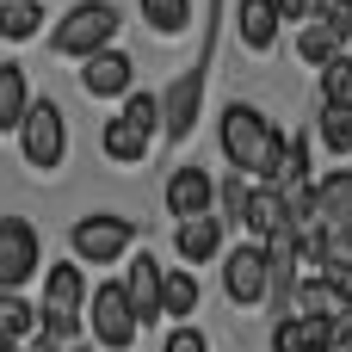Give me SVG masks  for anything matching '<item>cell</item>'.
Here are the masks:
<instances>
[{"mask_svg": "<svg viewBox=\"0 0 352 352\" xmlns=\"http://www.w3.org/2000/svg\"><path fill=\"white\" fill-rule=\"evenodd\" d=\"M43 31V0H0V37L6 43H31Z\"/></svg>", "mask_w": 352, "mask_h": 352, "instance_id": "cell-18", "label": "cell"}, {"mask_svg": "<svg viewBox=\"0 0 352 352\" xmlns=\"http://www.w3.org/2000/svg\"><path fill=\"white\" fill-rule=\"evenodd\" d=\"M272 6H278V19H285V25H309L322 0H272Z\"/></svg>", "mask_w": 352, "mask_h": 352, "instance_id": "cell-30", "label": "cell"}, {"mask_svg": "<svg viewBox=\"0 0 352 352\" xmlns=\"http://www.w3.org/2000/svg\"><path fill=\"white\" fill-rule=\"evenodd\" d=\"M272 352H316L309 316H278V322H272Z\"/></svg>", "mask_w": 352, "mask_h": 352, "instance_id": "cell-26", "label": "cell"}, {"mask_svg": "<svg viewBox=\"0 0 352 352\" xmlns=\"http://www.w3.org/2000/svg\"><path fill=\"white\" fill-rule=\"evenodd\" d=\"M334 56H340V37H334V31H328V25H322V19H309V25H303V31H297V62H303V68H316V74H322V68H328V62H334Z\"/></svg>", "mask_w": 352, "mask_h": 352, "instance_id": "cell-20", "label": "cell"}, {"mask_svg": "<svg viewBox=\"0 0 352 352\" xmlns=\"http://www.w3.org/2000/svg\"><path fill=\"white\" fill-rule=\"evenodd\" d=\"M309 198H316V223H322V229H352V167L316 173Z\"/></svg>", "mask_w": 352, "mask_h": 352, "instance_id": "cell-13", "label": "cell"}, {"mask_svg": "<svg viewBox=\"0 0 352 352\" xmlns=\"http://www.w3.org/2000/svg\"><path fill=\"white\" fill-rule=\"evenodd\" d=\"M87 297H93V285H87V266H80V260H56V266H43V297H37V322H43V334L62 340V346H74L80 316H87Z\"/></svg>", "mask_w": 352, "mask_h": 352, "instance_id": "cell-2", "label": "cell"}, {"mask_svg": "<svg viewBox=\"0 0 352 352\" xmlns=\"http://www.w3.org/2000/svg\"><path fill=\"white\" fill-rule=\"evenodd\" d=\"M99 148H105V161H118V167H136V161H148V136H136L124 118H111V124H105Z\"/></svg>", "mask_w": 352, "mask_h": 352, "instance_id": "cell-21", "label": "cell"}, {"mask_svg": "<svg viewBox=\"0 0 352 352\" xmlns=\"http://www.w3.org/2000/svg\"><path fill=\"white\" fill-rule=\"evenodd\" d=\"M198 105H204V62H198V68H186V74L161 93V136L186 142V136H192V124H198Z\"/></svg>", "mask_w": 352, "mask_h": 352, "instance_id": "cell-10", "label": "cell"}, {"mask_svg": "<svg viewBox=\"0 0 352 352\" xmlns=\"http://www.w3.org/2000/svg\"><path fill=\"white\" fill-rule=\"evenodd\" d=\"M25 105H31V80H25V68H19V62H0V136H19Z\"/></svg>", "mask_w": 352, "mask_h": 352, "instance_id": "cell-16", "label": "cell"}, {"mask_svg": "<svg viewBox=\"0 0 352 352\" xmlns=\"http://www.w3.org/2000/svg\"><path fill=\"white\" fill-rule=\"evenodd\" d=\"M192 316H198V278H192V266L161 272V322H192Z\"/></svg>", "mask_w": 352, "mask_h": 352, "instance_id": "cell-17", "label": "cell"}, {"mask_svg": "<svg viewBox=\"0 0 352 352\" xmlns=\"http://www.w3.org/2000/svg\"><path fill=\"white\" fill-rule=\"evenodd\" d=\"M278 25H285V19H278L272 0H241V6H235V31H241V43H248L254 56H266V50L278 43Z\"/></svg>", "mask_w": 352, "mask_h": 352, "instance_id": "cell-15", "label": "cell"}, {"mask_svg": "<svg viewBox=\"0 0 352 352\" xmlns=\"http://www.w3.org/2000/svg\"><path fill=\"white\" fill-rule=\"evenodd\" d=\"M37 328H43V322H37V303H31L25 291H0V334L25 346V340H31Z\"/></svg>", "mask_w": 352, "mask_h": 352, "instance_id": "cell-19", "label": "cell"}, {"mask_svg": "<svg viewBox=\"0 0 352 352\" xmlns=\"http://www.w3.org/2000/svg\"><path fill=\"white\" fill-rule=\"evenodd\" d=\"M223 297L235 309H260L266 303V248L260 241H241L223 254Z\"/></svg>", "mask_w": 352, "mask_h": 352, "instance_id": "cell-8", "label": "cell"}, {"mask_svg": "<svg viewBox=\"0 0 352 352\" xmlns=\"http://www.w3.org/2000/svg\"><path fill=\"white\" fill-rule=\"evenodd\" d=\"M19 155L31 173H56L68 161V118L56 99H31L25 105V124H19Z\"/></svg>", "mask_w": 352, "mask_h": 352, "instance_id": "cell-5", "label": "cell"}, {"mask_svg": "<svg viewBox=\"0 0 352 352\" xmlns=\"http://www.w3.org/2000/svg\"><path fill=\"white\" fill-rule=\"evenodd\" d=\"M346 352H352V340H346Z\"/></svg>", "mask_w": 352, "mask_h": 352, "instance_id": "cell-33", "label": "cell"}, {"mask_svg": "<svg viewBox=\"0 0 352 352\" xmlns=\"http://www.w3.org/2000/svg\"><path fill=\"white\" fill-rule=\"evenodd\" d=\"M136 6L155 37H186V25H192V0H136Z\"/></svg>", "mask_w": 352, "mask_h": 352, "instance_id": "cell-22", "label": "cell"}, {"mask_svg": "<svg viewBox=\"0 0 352 352\" xmlns=\"http://www.w3.org/2000/svg\"><path fill=\"white\" fill-rule=\"evenodd\" d=\"M322 105H346L352 111V56H334L322 68Z\"/></svg>", "mask_w": 352, "mask_h": 352, "instance_id": "cell-25", "label": "cell"}, {"mask_svg": "<svg viewBox=\"0 0 352 352\" xmlns=\"http://www.w3.org/2000/svg\"><path fill=\"white\" fill-rule=\"evenodd\" d=\"M118 118H124V124H130L136 136H148V142L161 136V99H155V93H130Z\"/></svg>", "mask_w": 352, "mask_h": 352, "instance_id": "cell-24", "label": "cell"}, {"mask_svg": "<svg viewBox=\"0 0 352 352\" xmlns=\"http://www.w3.org/2000/svg\"><path fill=\"white\" fill-rule=\"evenodd\" d=\"M316 278L334 291V303H340V309H352V266H328V272H316Z\"/></svg>", "mask_w": 352, "mask_h": 352, "instance_id": "cell-29", "label": "cell"}, {"mask_svg": "<svg viewBox=\"0 0 352 352\" xmlns=\"http://www.w3.org/2000/svg\"><path fill=\"white\" fill-rule=\"evenodd\" d=\"M62 352H93V346H80V340H74V346H62Z\"/></svg>", "mask_w": 352, "mask_h": 352, "instance_id": "cell-32", "label": "cell"}, {"mask_svg": "<svg viewBox=\"0 0 352 352\" xmlns=\"http://www.w3.org/2000/svg\"><path fill=\"white\" fill-rule=\"evenodd\" d=\"M316 136H322V148H328V155H352V111H346V105H322Z\"/></svg>", "mask_w": 352, "mask_h": 352, "instance_id": "cell-23", "label": "cell"}, {"mask_svg": "<svg viewBox=\"0 0 352 352\" xmlns=\"http://www.w3.org/2000/svg\"><path fill=\"white\" fill-rule=\"evenodd\" d=\"M0 352H19V340H6V334H0Z\"/></svg>", "mask_w": 352, "mask_h": 352, "instance_id": "cell-31", "label": "cell"}, {"mask_svg": "<svg viewBox=\"0 0 352 352\" xmlns=\"http://www.w3.org/2000/svg\"><path fill=\"white\" fill-rule=\"evenodd\" d=\"M217 210V179L204 173V167H173L167 173V217L173 223H192V217H210Z\"/></svg>", "mask_w": 352, "mask_h": 352, "instance_id": "cell-11", "label": "cell"}, {"mask_svg": "<svg viewBox=\"0 0 352 352\" xmlns=\"http://www.w3.org/2000/svg\"><path fill=\"white\" fill-rule=\"evenodd\" d=\"M87 328H93V340L105 352H130L136 346V309H130V297H124V278L93 285V297H87Z\"/></svg>", "mask_w": 352, "mask_h": 352, "instance_id": "cell-6", "label": "cell"}, {"mask_svg": "<svg viewBox=\"0 0 352 352\" xmlns=\"http://www.w3.org/2000/svg\"><path fill=\"white\" fill-rule=\"evenodd\" d=\"M80 87H87L93 99H118V105H124V99L136 93V62H130V50L111 43V50L87 56V62H80Z\"/></svg>", "mask_w": 352, "mask_h": 352, "instance_id": "cell-9", "label": "cell"}, {"mask_svg": "<svg viewBox=\"0 0 352 352\" xmlns=\"http://www.w3.org/2000/svg\"><path fill=\"white\" fill-rule=\"evenodd\" d=\"M223 217L210 210V217H192V223H179L173 229V248H179V260L186 266H210V260H223Z\"/></svg>", "mask_w": 352, "mask_h": 352, "instance_id": "cell-14", "label": "cell"}, {"mask_svg": "<svg viewBox=\"0 0 352 352\" xmlns=\"http://www.w3.org/2000/svg\"><path fill=\"white\" fill-rule=\"evenodd\" d=\"M217 204H223V229H241L248 223V186L241 179H223L217 186Z\"/></svg>", "mask_w": 352, "mask_h": 352, "instance_id": "cell-27", "label": "cell"}, {"mask_svg": "<svg viewBox=\"0 0 352 352\" xmlns=\"http://www.w3.org/2000/svg\"><path fill=\"white\" fill-rule=\"evenodd\" d=\"M118 31H124V19H118V6L111 0H80V6H68L62 19H56V31H50V50L56 56H99V50H111L118 43Z\"/></svg>", "mask_w": 352, "mask_h": 352, "instance_id": "cell-3", "label": "cell"}, {"mask_svg": "<svg viewBox=\"0 0 352 352\" xmlns=\"http://www.w3.org/2000/svg\"><path fill=\"white\" fill-rule=\"evenodd\" d=\"M43 272V241L31 217H0V291H25V278Z\"/></svg>", "mask_w": 352, "mask_h": 352, "instance_id": "cell-7", "label": "cell"}, {"mask_svg": "<svg viewBox=\"0 0 352 352\" xmlns=\"http://www.w3.org/2000/svg\"><path fill=\"white\" fill-rule=\"evenodd\" d=\"M161 260L155 254H130V266H124V297H130V309H136V328H148V322H161Z\"/></svg>", "mask_w": 352, "mask_h": 352, "instance_id": "cell-12", "label": "cell"}, {"mask_svg": "<svg viewBox=\"0 0 352 352\" xmlns=\"http://www.w3.org/2000/svg\"><path fill=\"white\" fill-rule=\"evenodd\" d=\"M130 248H136V223L118 210H87L68 229V260H80V266H118Z\"/></svg>", "mask_w": 352, "mask_h": 352, "instance_id": "cell-4", "label": "cell"}, {"mask_svg": "<svg viewBox=\"0 0 352 352\" xmlns=\"http://www.w3.org/2000/svg\"><path fill=\"white\" fill-rule=\"evenodd\" d=\"M217 142H223V161H229L235 173L272 186V173H278V161H285V130H278L260 105H248V99L223 105V118H217Z\"/></svg>", "mask_w": 352, "mask_h": 352, "instance_id": "cell-1", "label": "cell"}, {"mask_svg": "<svg viewBox=\"0 0 352 352\" xmlns=\"http://www.w3.org/2000/svg\"><path fill=\"white\" fill-rule=\"evenodd\" d=\"M161 352H210V340H204V328L173 322V328H167V340H161Z\"/></svg>", "mask_w": 352, "mask_h": 352, "instance_id": "cell-28", "label": "cell"}]
</instances>
